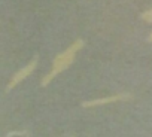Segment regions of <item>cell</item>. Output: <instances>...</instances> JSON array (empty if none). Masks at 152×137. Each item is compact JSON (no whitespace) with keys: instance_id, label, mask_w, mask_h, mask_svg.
Returning <instances> with one entry per match:
<instances>
[{"instance_id":"cell-1","label":"cell","mask_w":152,"mask_h":137,"mask_svg":"<svg viewBox=\"0 0 152 137\" xmlns=\"http://www.w3.org/2000/svg\"><path fill=\"white\" fill-rule=\"evenodd\" d=\"M84 46H85V42H84L82 39H76L66 51H63L61 54H58V55L54 58V61H52V68H51V72L42 78L40 85H42L43 88L48 87V85L54 81V78H55L57 75H60L61 72L66 70L69 66H72V63H73L75 58H76V54H78Z\"/></svg>"},{"instance_id":"cell-2","label":"cell","mask_w":152,"mask_h":137,"mask_svg":"<svg viewBox=\"0 0 152 137\" xmlns=\"http://www.w3.org/2000/svg\"><path fill=\"white\" fill-rule=\"evenodd\" d=\"M37 61H39V55H34L28 64H26L23 68H20V70H18L15 75H12V78H11V81H9L8 87H6V91H11V90H12V88H15L18 84H21L26 78H28V76L36 70V67H37Z\"/></svg>"},{"instance_id":"cell-3","label":"cell","mask_w":152,"mask_h":137,"mask_svg":"<svg viewBox=\"0 0 152 137\" xmlns=\"http://www.w3.org/2000/svg\"><path fill=\"white\" fill-rule=\"evenodd\" d=\"M133 95L130 93H121V94H115L110 97H103V98H93L88 101L82 103V107L88 109V107H96V106H103V104H109V103H115V101H127L131 100Z\"/></svg>"},{"instance_id":"cell-4","label":"cell","mask_w":152,"mask_h":137,"mask_svg":"<svg viewBox=\"0 0 152 137\" xmlns=\"http://www.w3.org/2000/svg\"><path fill=\"white\" fill-rule=\"evenodd\" d=\"M140 18H142L143 21H146V23H151V24H152V9H149V11L143 12V14L140 15ZM149 42H152V33L149 34Z\"/></svg>"},{"instance_id":"cell-5","label":"cell","mask_w":152,"mask_h":137,"mask_svg":"<svg viewBox=\"0 0 152 137\" xmlns=\"http://www.w3.org/2000/svg\"><path fill=\"white\" fill-rule=\"evenodd\" d=\"M28 136H30V133L27 130H24V131H12V133L6 134V137H28Z\"/></svg>"},{"instance_id":"cell-6","label":"cell","mask_w":152,"mask_h":137,"mask_svg":"<svg viewBox=\"0 0 152 137\" xmlns=\"http://www.w3.org/2000/svg\"><path fill=\"white\" fill-rule=\"evenodd\" d=\"M72 137H75V136H72Z\"/></svg>"}]
</instances>
